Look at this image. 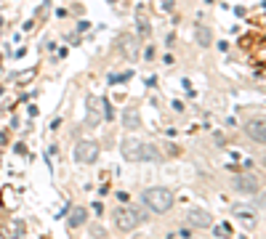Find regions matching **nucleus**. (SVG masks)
Segmentation results:
<instances>
[{"label":"nucleus","mask_w":266,"mask_h":239,"mask_svg":"<svg viewBox=\"0 0 266 239\" xmlns=\"http://www.w3.org/2000/svg\"><path fill=\"white\" fill-rule=\"evenodd\" d=\"M120 152H123V157H125L128 162H141V159H152V162H157V159H160L157 146L144 144V141H139V138H125L120 144Z\"/></svg>","instance_id":"f257e3e1"},{"label":"nucleus","mask_w":266,"mask_h":239,"mask_svg":"<svg viewBox=\"0 0 266 239\" xmlns=\"http://www.w3.org/2000/svg\"><path fill=\"white\" fill-rule=\"evenodd\" d=\"M144 205L149 210H155V213H165V210H171V205H173L171 189H162V186H152V189H146L144 191Z\"/></svg>","instance_id":"f03ea898"},{"label":"nucleus","mask_w":266,"mask_h":239,"mask_svg":"<svg viewBox=\"0 0 266 239\" xmlns=\"http://www.w3.org/2000/svg\"><path fill=\"white\" fill-rule=\"evenodd\" d=\"M144 218H146V215L141 213V210H136V207H120L115 213V226L120 231H133Z\"/></svg>","instance_id":"7ed1b4c3"},{"label":"nucleus","mask_w":266,"mask_h":239,"mask_svg":"<svg viewBox=\"0 0 266 239\" xmlns=\"http://www.w3.org/2000/svg\"><path fill=\"white\" fill-rule=\"evenodd\" d=\"M99 159V144L96 141H77L75 146V162L80 165H90Z\"/></svg>","instance_id":"20e7f679"},{"label":"nucleus","mask_w":266,"mask_h":239,"mask_svg":"<svg viewBox=\"0 0 266 239\" xmlns=\"http://www.w3.org/2000/svg\"><path fill=\"white\" fill-rule=\"evenodd\" d=\"M88 106H90V115H88V128H96V125L101 122V112H106L109 115V104H106L104 99H99V96H90L88 99Z\"/></svg>","instance_id":"39448f33"},{"label":"nucleus","mask_w":266,"mask_h":239,"mask_svg":"<svg viewBox=\"0 0 266 239\" xmlns=\"http://www.w3.org/2000/svg\"><path fill=\"white\" fill-rule=\"evenodd\" d=\"M234 189H237V191H242V194H256V191L261 189V184H258L256 175L242 173V175H237V178H234Z\"/></svg>","instance_id":"423d86ee"},{"label":"nucleus","mask_w":266,"mask_h":239,"mask_svg":"<svg viewBox=\"0 0 266 239\" xmlns=\"http://www.w3.org/2000/svg\"><path fill=\"white\" fill-rule=\"evenodd\" d=\"M186 223L189 226H195V229H211L213 226V218L211 215L205 213V210H189V213H186Z\"/></svg>","instance_id":"0eeeda50"},{"label":"nucleus","mask_w":266,"mask_h":239,"mask_svg":"<svg viewBox=\"0 0 266 239\" xmlns=\"http://www.w3.org/2000/svg\"><path fill=\"white\" fill-rule=\"evenodd\" d=\"M266 125H264V120H253V122H248V136H250L256 144H264L266 141Z\"/></svg>","instance_id":"6e6552de"},{"label":"nucleus","mask_w":266,"mask_h":239,"mask_svg":"<svg viewBox=\"0 0 266 239\" xmlns=\"http://www.w3.org/2000/svg\"><path fill=\"white\" fill-rule=\"evenodd\" d=\"M195 40H197V45H202V48H208V45L213 43V32L208 30L205 24H197V27H195Z\"/></svg>","instance_id":"1a4fd4ad"},{"label":"nucleus","mask_w":266,"mask_h":239,"mask_svg":"<svg viewBox=\"0 0 266 239\" xmlns=\"http://www.w3.org/2000/svg\"><path fill=\"white\" fill-rule=\"evenodd\" d=\"M123 125H125L128 130H139L141 128V117L136 109H125L123 112Z\"/></svg>","instance_id":"9d476101"},{"label":"nucleus","mask_w":266,"mask_h":239,"mask_svg":"<svg viewBox=\"0 0 266 239\" xmlns=\"http://www.w3.org/2000/svg\"><path fill=\"white\" fill-rule=\"evenodd\" d=\"M234 215H237V218H242L245 223H253V215H256V210H253V207H245V205H234Z\"/></svg>","instance_id":"9b49d317"},{"label":"nucleus","mask_w":266,"mask_h":239,"mask_svg":"<svg viewBox=\"0 0 266 239\" xmlns=\"http://www.w3.org/2000/svg\"><path fill=\"white\" fill-rule=\"evenodd\" d=\"M83 223H86V210L75 207V210H72V215H70V226H72V229H77V226H83Z\"/></svg>","instance_id":"f8f14e48"},{"label":"nucleus","mask_w":266,"mask_h":239,"mask_svg":"<svg viewBox=\"0 0 266 239\" xmlns=\"http://www.w3.org/2000/svg\"><path fill=\"white\" fill-rule=\"evenodd\" d=\"M136 19H139V27H141V32L149 27V21H146V8L144 5H139V11H136Z\"/></svg>","instance_id":"ddd939ff"}]
</instances>
